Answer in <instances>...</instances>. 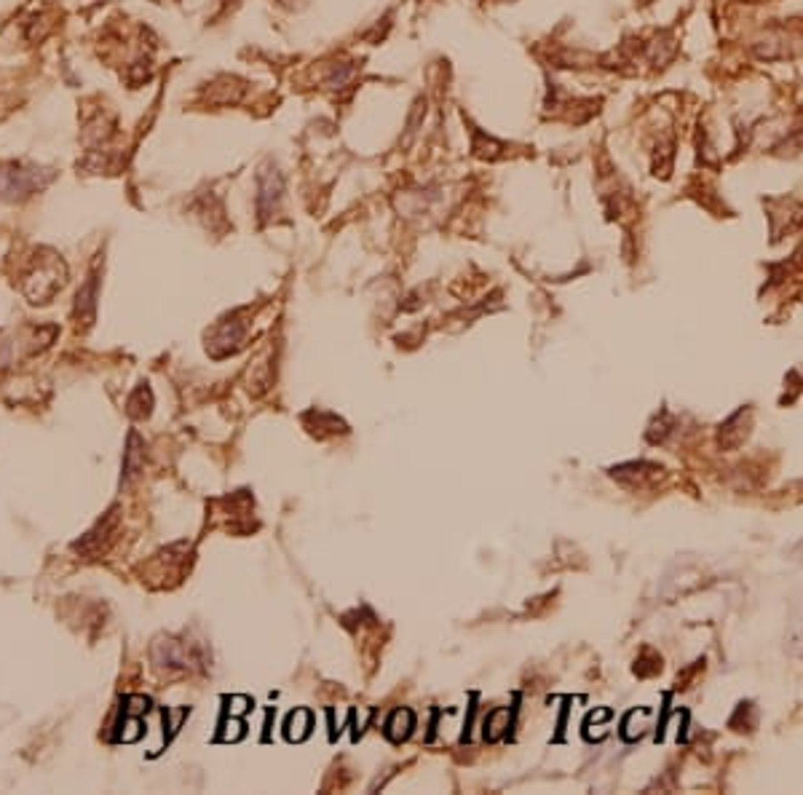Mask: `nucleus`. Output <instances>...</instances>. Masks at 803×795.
Wrapping results in <instances>:
<instances>
[{
    "label": "nucleus",
    "mask_w": 803,
    "mask_h": 795,
    "mask_svg": "<svg viewBox=\"0 0 803 795\" xmlns=\"http://www.w3.org/2000/svg\"><path fill=\"white\" fill-rule=\"evenodd\" d=\"M62 284H65V265L59 257L48 255V257H38L35 271L24 282V292L32 303H46Z\"/></svg>",
    "instance_id": "f257e3e1"
},
{
    "label": "nucleus",
    "mask_w": 803,
    "mask_h": 795,
    "mask_svg": "<svg viewBox=\"0 0 803 795\" xmlns=\"http://www.w3.org/2000/svg\"><path fill=\"white\" fill-rule=\"evenodd\" d=\"M753 3H758V0H753Z\"/></svg>",
    "instance_id": "9b49d317"
},
{
    "label": "nucleus",
    "mask_w": 803,
    "mask_h": 795,
    "mask_svg": "<svg viewBox=\"0 0 803 795\" xmlns=\"http://www.w3.org/2000/svg\"><path fill=\"white\" fill-rule=\"evenodd\" d=\"M148 705H150V702H148L145 696H129V699H126V707H123V712H126V715H139V712H148Z\"/></svg>",
    "instance_id": "9d476101"
},
{
    "label": "nucleus",
    "mask_w": 803,
    "mask_h": 795,
    "mask_svg": "<svg viewBox=\"0 0 803 795\" xmlns=\"http://www.w3.org/2000/svg\"><path fill=\"white\" fill-rule=\"evenodd\" d=\"M97 287H99V279L89 276V282L78 289V300H75V313L78 316H83V319L94 316V308H97Z\"/></svg>",
    "instance_id": "423d86ee"
},
{
    "label": "nucleus",
    "mask_w": 803,
    "mask_h": 795,
    "mask_svg": "<svg viewBox=\"0 0 803 795\" xmlns=\"http://www.w3.org/2000/svg\"><path fill=\"white\" fill-rule=\"evenodd\" d=\"M46 182H48V175L43 169L11 164V166L0 169V196L8 201L27 199V196L38 193L41 188H46Z\"/></svg>",
    "instance_id": "f03ea898"
},
{
    "label": "nucleus",
    "mask_w": 803,
    "mask_h": 795,
    "mask_svg": "<svg viewBox=\"0 0 803 795\" xmlns=\"http://www.w3.org/2000/svg\"><path fill=\"white\" fill-rule=\"evenodd\" d=\"M284 199V175L273 161H268L257 172V215L260 220H268L279 204Z\"/></svg>",
    "instance_id": "7ed1b4c3"
},
{
    "label": "nucleus",
    "mask_w": 803,
    "mask_h": 795,
    "mask_svg": "<svg viewBox=\"0 0 803 795\" xmlns=\"http://www.w3.org/2000/svg\"><path fill=\"white\" fill-rule=\"evenodd\" d=\"M115 520H118V514H115V511H108V517H105L102 522H97V528L89 530V533L75 544V549H81V552H99V541L108 538V533L115 528Z\"/></svg>",
    "instance_id": "39448f33"
},
{
    "label": "nucleus",
    "mask_w": 803,
    "mask_h": 795,
    "mask_svg": "<svg viewBox=\"0 0 803 795\" xmlns=\"http://www.w3.org/2000/svg\"><path fill=\"white\" fill-rule=\"evenodd\" d=\"M357 75V62H343V65L330 67L327 78H324V86L327 88H343L348 86V81Z\"/></svg>",
    "instance_id": "1a4fd4ad"
},
{
    "label": "nucleus",
    "mask_w": 803,
    "mask_h": 795,
    "mask_svg": "<svg viewBox=\"0 0 803 795\" xmlns=\"http://www.w3.org/2000/svg\"><path fill=\"white\" fill-rule=\"evenodd\" d=\"M142 464H145V444L139 440V434H132L129 450H126V464H123V480H132L134 474H139Z\"/></svg>",
    "instance_id": "0eeeda50"
},
{
    "label": "nucleus",
    "mask_w": 803,
    "mask_h": 795,
    "mask_svg": "<svg viewBox=\"0 0 803 795\" xmlns=\"http://www.w3.org/2000/svg\"><path fill=\"white\" fill-rule=\"evenodd\" d=\"M410 731H413V712H410V709H397V712L388 718V723H386V734H388V739H394V742L407 739Z\"/></svg>",
    "instance_id": "6e6552de"
},
{
    "label": "nucleus",
    "mask_w": 803,
    "mask_h": 795,
    "mask_svg": "<svg viewBox=\"0 0 803 795\" xmlns=\"http://www.w3.org/2000/svg\"><path fill=\"white\" fill-rule=\"evenodd\" d=\"M509 150L506 142L495 139L490 134H485L479 126H471V153L477 158H485V161H495V158H504Z\"/></svg>",
    "instance_id": "20e7f679"
}]
</instances>
